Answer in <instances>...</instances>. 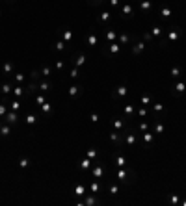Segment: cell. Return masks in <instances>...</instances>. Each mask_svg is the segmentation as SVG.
Returning a JSON list of instances; mask_svg holds the SVG:
<instances>
[{
  "label": "cell",
  "instance_id": "obj_51",
  "mask_svg": "<svg viewBox=\"0 0 186 206\" xmlns=\"http://www.w3.org/2000/svg\"><path fill=\"white\" fill-rule=\"evenodd\" d=\"M90 188H91V193H97V191H99V188H101V186H99V184H97V182H91V186H90Z\"/></svg>",
  "mask_w": 186,
  "mask_h": 206
},
{
  "label": "cell",
  "instance_id": "obj_36",
  "mask_svg": "<svg viewBox=\"0 0 186 206\" xmlns=\"http://www.w3.org/2000/svg\"><path fill=\"white\" fill-rule=\"evenodd\" d=\"M84 191H86V188H84V184H78V186L74 188V195H78V197H82V195H86Z\"/></svg>",
  "mask_w": 186,
  "mask_h": 206
},
{
  "label": "cell",
  "instance_id": "obj_12",
  "mask_svg": "<svg viewBox=\"0 0 186 206\" xmlns=\"http://www.w3.org/2000/svg\"><path fill=\"white\" fill-rule=\"evenodd\" d=\"M143 50H145V43H143V41H140V43H134V45H132V54H134V56H138V54H141Z\"/></svg>",
  "mask_w": 186,
  "mask_h": 206
},
{
  "label": "cell",
  "instance_id": "obj_25",
  "mask_svg": "<svg viewBox=\"0 0 186 206\" xmlns=\"http://www.w3.org/2000/svg\"><path fill=\"white\" fill-rule=\"evenodd\" d=\"M13 95L17 97V99H20V97L26 95V88H20V85H17V88L13 89Z\"/></svg>",
  "mask_w": 186,
  "mask_h": 206
},
{
  "label": "cell",
  "instance_id": "obj_29",
  "mask_svg": "<svg viewBox=\"0 0 186 206\" xmlns=\"http://www.w3.org/2000/svg\"><path fill=\"white\" fill-rule=\"evenodd\" d=\"M50 74H52V69L49 67V65H43V67H41V76L43 78H49Z\"/></svg>",
  "mask_w": 186,
  "mask_h": 206
},
{
  "label": "cell",
  "instance_id": "obj_6",
  "mask_svg": "<svg viewBox=\"0 0 186 206\" xmlns=\"http://www.w3.org/2000/svg\"><path fill=\"white\" fill-rule=\"evenodd\" d=\"M123 145H127V147H134V145H136V134H132V132H125V136H123Z\"/></svg>",
  "mask_w": 186,
  "mask_h": 206
},
{
  "label": "cell",
  "instance_id": "obj_3",
  "mask_svg": "<svg viewBox=\"0 0 186 206\" xmlns=\"http://www.w3.org/2000/svg\"><path fill=\"white\" fill-rule=\"evenodd\" d=\"M123 136H125V132H119V130H114V132L108 134L110 141H114L117 147H121V145H123Z\"/></svg>",
  "mask_w": 186,
  "mask_h": 206
},
{
  "label": "cell",
  "instance_id": "obj_15",
  "mask_svg": "<svg viewBox=\"0 0 186 206\" xmlns=\"http://www.w3.org/2000/svg\"><path fill=\"white\" fill-rule=\"evenodd\" d=\"M140 104H141V106H151V104H153V95H149V93L141 95V97H140Z\"/></svg>",
  "mask_w": 186,
  "mask_h": 206
},
{
  "label": "cell",
  "instance_id": "obj_8",
  "mask_svg": "<svg viewBox=\"0 0 186 206\" xmlns=\"http://www.w3.org/2000/svg\"><path fill=\"white\" fill-rule=\"evenodd\" d=\"M132 13H134L132 4H123V6H121V15H123L125 19H132Z\"/></svg>",
  "mask_w": 186,
  "mask_h": 206
},
{
  "label": "cell",
  "instance_id": "obj_49",
  "mask_svg": "<svg viewBox=\"0 0 186 206\" xmlns=\"http://www.w3.org/2000/svg\"><path fill=\"white\" fill-rule=\"evenodd\" d=\"M63 67H65L63 60H56V69H58V71H63Z\"/></svg>",
  "mask_w": 186,
  "mask_h": 206
},
{
  "label": "cell",
  "instance_id": "obj_2",
  "mask_svg": "<svg viewBox=\"0 0 186 206\" xmlns=\"http://www.w3.org/2000/svg\"><path fill=\"white\" fill-rule=\"evenodd\" d=\"M106 48H102V54L104 56H115V54H119V50H121V45H119V43H106Z\"/></svg>",
  "mask_w": 186,
  "mask_h": 206
},
{
  "label": "cell",
  "instance_id": "obj_9",
  "mask_svg": "<svg viewBox=\"0 0 186 206\" xmlns=\"http://www.w3.org/2000/svg\"><path fill=\"white\" fill-rule=\"evenodd\" d=\"M153 9V0H140V11L141 13H147Z\"/></svg>",
  "mask_w": 186,
  "mask_h": 206
},
{
  "label": "cell",
  "instance_id": "obj_45",
  "mask_svg": "<svg viewBox=\"0 0 186 206\" xmlns=\"http://www.w3.org/2000/svg\"><path fill=\"white\" fill-rule=\"evenodd\" d=\"M45 102H47V99H45V97H43V95L36 97V104H37V106H41V104H45Z\"/></svg>",
  "mask_w": 186,
  "mask_h": 206
},
{
  "label": "cell",
  "instance_id": "obj_61",
  "mask_svg": "<svg viewBox=\"0 0 186 206\" xmlns=\"http://www.w3.org/2000/svg\"><path fill=\"white\" fill-rule=\"evenodd\" d=\"M130 2H136V0H130Z\"/></svg>",
  "mask_w": 186,
  "mask_h": 206
},
{
  "label": "cell",
  "instance_id": "obj_34",
  "mask_svg": "<svg viewBox=\"0 0 186 206\" xmlns=\"http://www.w3.org/2000/svg\"><path fill=\"white\" fill-rule=\"evenodd\" d=\"M130 43V35L128 34H121L119 35V45H128Z\"/></svg>",
  "mask_w": 186,
  "mask_h": 206
},
{
  "label": "cell",
  "instance_id": "obj_28",
  "mask_svg": "<svg viewBox=\"0 0 186 206\" xmlns=\"http://www.w3.org/2000/svg\"><path fill=\"white\" fill-rule=\"evenodd\" d=\"M125 115H127V117L136 115V110H134V106H132V104H125Z\"/></svg>",
  "mask_w": 186,
  "mask_h": 206
},
{
  "label": "cell",
  "instance_id": "obj_44",
  "mask_svg": "<svg viewBox=\"0 0 186 206\" xmlns=\"http://www.w3.org/2000/svg\"><path fill=\"white\" fill-rule=\"evenodd\" d=\"M86 156L90 158V160H95V158H97V150H95V149H91V150H87V152H86Z\"/></svg>",
  "mask_w": 186,
  "mask_h": 206
},
{
  "label": "cell",
  "instance_id": "obj_59",
  "mask_svg": "<svg viewBox=\"0 0 186 206\" xmlns=\"http://www.w3.org/2000/svg\"><path fill=\"white\" fill-rule=\"evenodd\" d=\"M6 2H8V4H13V2H15V0H6Z\"/></svg>",
  "mask_w": 186,
  "mask_h": 206
},
{
  "label": "cell",
  "instance_id": "obj_57",
  "mask_svg": "<svg viewBox=\"0 0 186 206\" xmlns=\"http://www.w3.org/2000/svg\"><path fill=\"white\" fill-rule=\"evenodd\" d=\"M90 119H91L93 123H99V115H97V113H91V117H90Z\"/></svg>",
  "mask_w": 186,
  "mask_h": 206
},
{
  "label": "cell",
  "instance_id": "obj_14",
  "mask_svg": "<svg viewBox=\"0 0 186 206\" xmlns=\"http://www.w3.org/2000/svg\"><path fill=\"white\" fill-rule=\"evenodd\" d=\"M37 89H39V91H43V93H47V91H50V89H52V84H50L49 80H43V82H39V84H37Z\"/></svg>",
  "mask_w": 186,
  "mask_h": 206
},
{
  "label": "cell",
  "instance_id": "obj_42",
  "mask_svg": "<svg viewBox=\"0 0 186 206\" xmlns=\"http://www.w3.org/2000/svg\"><path fill=\"white\" fill-rule=\"evenodd\" d=\"M36 123H37V117H36V115H28V117H26V125H28V126L36 125Z\"/></svg>",
  "mask_w": 186,
  "mask_h": 206
},
{
  "label": "cell",
  "instance_id": "obj_5",
  "mask_svg": "<svg viewBox=\"0 0 186 206\" xmlns=\"http://www.w3.org/2000/svg\"><path fill=\"white\" fill-rule=\"evenodd\" d=\"M19 121V112H13V110H9L6 115H4V123H9V125H15Z\"/></svg>",
  "mask_w": 186,
  "mask_h": 206
},
{
  "label": "cell",
  "instance_id": "obj_38",
  "mask_svg": "<svg viewBox=\"0 0 186 206\" xmlns=\"http://www.w3.org/2000/svg\"><path fill=\"white\" fill-rule=\"evenodd\" d=\"M65 45H67V43H63L61 39H58V41H56V47H54V48H56L58 52H63V50H65Z\"/></svg>",
  "mask_w": 186,
  "mask_h": 206
},
{
  "label": "cell",
  "instance_id": "obj_54",
  "mask_svg": "<svg viewBox=\"0 0 186 206\" xmlns=\"http://www.w3.org/2000/svg\"><path fill=\"white\" fill-rule=\"evenodd\" d=\"M9 91H11V88H9L8 84H4V85H2V93H4V97H6V95H8Z\"/></svg>",
  "mask_w": 186,
  "mask_h": 206
},
{
  "label": "cell",
  "instance_id": "obj_37",
  "mask_svg": "<svg viewBox=\"0 0 186 206\" xmlns=\"http://www.w3.org/2000/svg\"><path fill=\"white\" fill-rule=\"evenodd\" d=\"M9 110H13V112H20V102H19V100L9 102Z\"/></svg>",
  "mask_w": 186,
  "mask_h": 206
},
{
  "label": "cell",
  "instance_id": "obj_10",
  "mask_svg": "<svg viewBox=\"0 0 186 206\" xmlns=\"http://www.w3.org/2000/svg\"><path fill=\"white\" fill-rule=\"evenodd\" d=\"M181 37V32H179V28H171L169 32H168V43H175Z\"/></svg>",
  "mask_w": 186,
  "mask_h": 206
},
{
  "label": "cell",
  "instance_id": "obj_27",
  "mask_svg": "<svg viewBox=\"0 0 186 206\" xmlns=\"http://www.w3.org/2000/svg\"><path fill=\"white\" fill-rule=\"evenodd\" d=\"M91 165H93V161H91L90 158H84V160L80 161V169H82V171H86V169H90Z\"/></svg>",
  "mask_w": 186,
  "mask_h": 206
},
{
  "label": "cell",
  "instance_id": "obj_55",
  "mask_svg": "<svg viewBox=\"0 0 186 206\" xmlns=\"http://www.w3.org/2000/svg\"><path fill=\"white\" fill-rule=\"evenodd\" d=\"M147 128H149V126H147V123H141V125L138 126V130H140V132H147Z\"/></svg>",
  "mask_w": 186,
  "mask_h": 206
},
{
  "label": "cell",
  "instance_id": "obj_20",
  "mask_svg": "<svg viewBox=\"0 0 186 206\" xmlns=\"http://www.w3.org/2000/svg\"><path fill=\"white\" fill-rule=\"evenodd\" d=\"M32 165V161H30V158H26V156H23L19 160V169H28Z\"/></svg>",
  "mask_w": 186,
  "mask_h": 206
},
{
  "label": "cell",
  "instance_id": "obj_46",
  "mask_svg": "<svg viewBox=\"0 0 186 206\" xmlns=\"http://www.w3.org/2000/svg\"><path fill=\"white\" fill-rule=\"evenodd\" d=\"M13 78H15V82H17V84H20V82L24 80V74H20V72H17V74H13Z\"/></svg>",
  "mask_w": 186,
  "mask_h": 206
},
{
  "label": "cell",
  "instance_id": "obj_30",
  "mask_svg": "<svg viewBox=\"0 0 186 206\" xmlns=\"http://www.w3.org/2000/svg\"><path fill=\"white\" fill-rule=\"evenodd\" d=\"M115 165H117V167H125V165H127V160H125V156L117 154V156H115Z\"/></svg>",
  "mask_w": 186,
  "mask_h": 206
},
{
  "label": "cell",
  "instance_id": "obj_56",
  "mask_svg": "<svg viewBox=\"0 0 186 206\" xmlns=\"http://www.w3.org/2000/svg\"><path fill=\"white\" fill-rule=\"evenodd\" d=\"M169 202H171V204H179V202H181V201H179V195H173V197L169 199Z\"/></svg>",
  "mask_w": 186,
  "mask_h": 206
},
{
  "label": "cell",
  "instance_id": "obj_18",
  "mask_svg": "<svg viewBox=\"0 0 186 206\" xmlns=\"http://www.w3.org/2000/svg\"><path fill=\"white\" fill-rule=\"evenodd\" d=\"M164 132H166V126H164L160 121H156L155 126H153V134H164Z\"/></svg>",
  "mask_w": 186,
  "mask_h": 206
},
{
  "label": "cell",
  "instance_id": "obj_50",
  "mask_svg": "<svg viewBox=\"0 0 186 206\" xmlns=\"http://www.w3.org/2000/svg\"><path fill=\"white\" fill-rule=\"evenodd\" d=\"M151 106H153V110H155L156 113H160V112L164 110V106H162V104H151Z\"/></svg>",
  "mask_w": 186,
  "mask_h": 206
},
{
  "label": "cell",
  "instance_id": "obj_33",
  "mask_svg": "<svg viewBox=\"0 0 186 206\" xmlns=\"http://www.w3.org/2000/svg\"><path fill=\"white\" fill-rule=\"evenodd\" d=\"M30 78H32V82H39L43 76H41V71H32L30 72Z\"/></svg>",
  "mask_w": 186,
  "mask_h": 206
},
{
  "label": "cell",
  "instance_id": "obj_21",
  "mask_svg": "<svg viewBox=\"0 0 186 206\" xmlns=\"http://www.w3.org/2000/svg\"><path fill=\"white\" fill-rule=\"evenodd\" d=\"M127 93H128L127 85H119V88H115V91H114L115 97H127Z\"/></svg>",
  "mask_w": 186,
  "mask_h": 206
},
{
  "label": "cell",
  "instance_id": "obj_58",
  "mask_svg": "<svg viewBox=\"0 0 186 206\" xmlns=\"http://www.w3.org/2000/svg\"><path fill=\"white\" fill-rule=\"evenodd\" d=\"M110 4H112L114 8H117V6H119V0H110Z\"/></svg>",
  "mask_w": 186,
  "mask_h": 206
},
{
  "label": "cell",
  "instance_id": "obj_19",
  "mask_svg": "<svg viewBox=\"0 0 186 206\" xmlns=\"http://www.w3.org/2000/svg\"><path fill=\"white\" fill-rule=\"evenodd\" d=\"M115 37H117V34H115L114 30H106V32H104V39H106L108 43H114Z\"/></svg>",
  "mask_w": 186,
  "mask_h": 206
},
{
  "label": "cell",
  "instance_id": "obj_1",
  "mask_svg": "<svg viewBox=\"0 0 186 206\" xmlns=\"http://www.w3.org/2000/svg\"><path fill=\"white\" fill-rule=\"evenodd\" d=\"M115 177H117V180H121L123 184H130V182H132V178H134V173L132 171H125L123 167H119V171L115 173Z\"/></svg>",
  "mask_w": 186,
  "mask_h": 206
},
{
  "label": "cell",
  "instance_id": "obj_4",
  "mask_svg": "<svg viewBox=\"0 0 186 206\" xmlns=\"http://www.w3.org/2000/svg\"><path fill=\"white\" fill-rule=\"evenodd\" d=\"M91 175H93L95 180H101L102 175H104V167H102L101 164H93V167H91Z\"/></svg>",
  "mask_w": 186,
  "mask_h": 206
},
{
  "label": "cell",
  "instance_id": "obj_53",
  "mask_svg": "<svg viewBox=\"0 0 186 206\" xmlns=\"http://www.w3.org/2000/svg\"><path fill=\"white\" fill-rule=\"evenodd\" d=\"M71 78L74 80V78H78V67H73V71H71Z\"/></svg>",
  "mask_w": 186,
  "mask_h": 206
},
{
  "label": "cell",
  "instance_id": "obj_24",
  "mask_svg": "<svg viewBox=\"0 0 186 206\" xmlns=\"http://www.w3.org/2000/svg\"><path fill=\"white\" fill-rule=\"evenodd\" d=\"M143 141H145V145H151L153 141H155V134L153 132H143Z\"/></svg>",
  "mask_w": 186,
  "mask_h": 206
},
{
  "label": "cell",
  "instance_id": "obj_40",
  "mask_svg": "<svg viewBox=\"0 0 186 206\" xmlns=\"http://www.w3.org/2000/svg\"><path fill=\"white\" fill-rule=\"evenodd\" d=\"M41 110H43V113H52V106L49 104V102H45V104H41Z\"/></svg>",
  "mask_w": 186,
  "mask_h": 206
},
{
  "label": "cell",
  "instance_id": "obj_16",
  "mask_svg": "<svg viewBox=\"0 0 186 206\" xmlns=\"http://www.w3.org/2000/svg\"><path fill=\"white\" fill-rule=\"evenodd\" d=\"M169 74H171V78H181L182 76V69L179 67V65H175V67L169 69Z\"/></svg>",
  "mask_w": 186,
  "mask_h": 206
},
{
  "label": "cell",
  "instance_id": "obj_60",
  "mask_svg": "<svg viewBox=\"0 0 186 206\" xmlns=\"http://www.w3.org/2000/svg\"><path fill=\"white\" fill-rule=\"evenodd\" d=\"M0 17H2V9H0Z\"/></svg>",
  "mask_w": 186,
  "mask_h": 206
},
{
  "label": "cell",
  "instance_id": "obj_22",
  "mask_svg": "<svg viewBox=\"0 0 186 206\" xmlns=\"http://www.w3.org/2000/svg\"><path fill=\"white\" fill-rule=\"evenodd\" d=\"M114 128L119 130V132H125V119H114Z\"/></svg>",
  "mask_w": 186,
  "mask_h": 206
},
{
  "label": "cell",
  "instance_id": "obj_31",
  "mask_svg": "<svg viewBox=\"0 0 186 206\" xmlns=\"http://www.w3.org/2000/svg\"><path fill=\"white\" fill-rule=\"evenodd\" d=\"M99 19H101V23H102V24H106V23H110V19H112V15H110V11H102Z\"/></svg>",
  "mask_w": 186,
  "mask_h": 206
},
{
  "label": "cell",
  "instance_id": "obj_52",
  "mask_svg": "<svg viewBox=\"0 0 186 206\" xmlns=\"http://www.w3.org/2000/svg\"><path fill=\"white\" fill-rule=\"evenodd\" d=\"M87 4H90V6H93V8H97V6H101V4H102V0H90Z\"/></svg>",
  "mask_w": 186,
  "mask_h": 206
},
{
  "label": "cell",
  "instance_id": "obj_17",
  "mask_svg": "<svg viewBox=\"0 0 186 206\" xmlns=\"http://www.w3.org/2000/svg\"><path fill=\"white\" fill-rule=\"evenodd\" d=\"M97 43H99V39H97L95 34H87V39H86V45L87 47H95Z\"/></svg>",
  "mask_w": 186,
  "mask_h": 206
},
{
  "label": "cell",
  "instance_id": "obj_32",
  "mask_svg": "<svg viewBox=\"0 0 186 206\" xmlns=\"http://www.w3.org/2000/svg\"><path fill=\"white\" fill-rule=\"evenodd\" d=\"M160 17H162L164 20L169 19V17H171V9H169V8H162V9H160Z\"/></svg>",
  "mask_w": 186,
  "mask_h": 206
},
{
  "label": "cell",
  "instance_id": "obj_35",
  "mask_svg": "<svg viewBox=\"0 0 186 206\" xmlns=\"http://www.w3.org/2000/svg\"><path fill=\"white\" fill-rule=\"evenodd\" d=\"M0 134H2V136H9V134H11V128H9L8 125L0 123Z\"/></svg>",
  "mask_w": 186,
  "mask_h": 206
},
{
  "label": "cell",
  "instance_id": "obj_41",
  "mask_svg": "<svg viewBox=\"0 0 186 206\" xmlns=\"http://www.w3.org/2000/svg\"><path fill=\"white\" fill-rule=\"evenodd\" d=\"M97 202H99V201H97L95 197H87L84 202H80V204H86V206H91V204H97Z\"/></svg>",
  "mask_w": 186,
  "mask_h": 206
},
{
  "label": "cell",
  "instance_id": "obj_39",
  "mask_svg": "<svg viewBox=\"0 0 186 206\" xmlns=\"http://www.w3.org/2000/svg\"><path fill=\"white\" fill-rule=\"evenodd\" d=\"M162 35V28L160 26H155L153 28V32H151V37H160Z\"/></svg>",
  "mask_w": 186,
  "mask_h": 206
},
{
  "label": "cell",
  "instance_id": "obj_43",
  "mask_svg": "<svg viewBox=\"0 0 186 206\" xmlns=\"http://www.w3.org/2000/svg\"><path fill=\"white\" fill-rule=\"evenodd\" d=\"M6 113H8V106H6V102H2L0 104V119H4Z\"/></svg>",
  "mask_w": 186,
  "mask_h": 206
},
{
  "label": "cell",
  "instance_id": "obj_13",
  "mask_svg": "<svg viewBox=\"0 0 186 206\" xmlns=\"http://www.w3.org/2000/svg\"><path fill=\"white\" fill-rule=\"evenodd\" d=\"M184 91H186V84L184 82H177V84H175L173 95H184Z\"/></svg>",
  "mask_w": 186,
  "mask_h": 206
},
{
  "label": "cell",
  "instance_id": "obj_11",
  "mask_svg": "<svg viewBox=\"0 0 186 206\" xmlns=\"http://www.w3.org/2000/svg\"><path fill=\"white\" fill-rule=\"evenodd\" d=\"M58 34H60V37H61V41H63V43H69V41L73 39V32H71V30H67V28H65L63 32L60 30Z\"/></svg>",
  "mask_w": 186,
  "mask_h": 206
},
{
  "label": "cell",
  "instance_id": "obj_26",
  "mask_svg": "<svg viewBox=\"0 0 186 206\" xmlns=\"http://www.w3.org/2000/svg\"><path fill=\"white\" fill-rule=\"evenodd\" d=\"M11 71H13V63H11V61H8V63L2 65V72H4V74H8V76H9Z\"/></svg>",
  "mask_w": 186,
  "mask_h": 206
},
{
  "label": "cell",
  "instance_id": "obj_7",
  "mask_svg": "<svg viewBox=\"0 0 186 206\" xmlns=\"http://www.w3.org/2000/svg\"><path fill=\"white\" fill-rule=\"evenodd\" d=\"M67 91H69V97H71L73 100H74V99H78V97L84 93V89L80 88V85H71V88H69Z\"/></svg>",
  "mask_w": 186,
  "mask_h": 206
},
{
  "label": "cell",
  "instance_id": "obj_48",
  "mask_svg": "<svg viewBox=\"0 0 186 206\" xmlns=\"http://www.w3.org/2000/svg\"><path fill=\"white\" fill-rule=\"evenodd\" d=\"M108 191H110V195H117L119 193V186H110V188H108Z\"/></svg>",
  "mask_w": 186,
  "mask_h": 206
},
{
  "label": "cell",
  "instance_id": "obj_23",
  "mask_svg": "<svg viewBox=\"0 0 186 206\" xmlns=\"http://www.w3.org/2000/svg\"><path fill=\"white\" fill-rule=\"evenodd\" d=\"M84 61H86V54H78V56H74V67H82L84 65Z\"/></svg>",
  "mask_w": 186,
  "mask_h": 206
},
{
  "label": "cell",
  "instance_id": "obj_47",
  "mask_svg": "<svg viewBox=\"0 0 186 206\" xmlns=\"http://www.w3.org/2000/svg\"><path fill=\"white\" fill-rule=\"evenodd\" d=\"M136 115L138 117H145L147 115V110H145V108H140V110H136Z\"/></svg>",
  "mask_w": 186,
  "mask_h": 206
}]
</instances>
